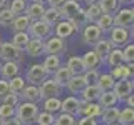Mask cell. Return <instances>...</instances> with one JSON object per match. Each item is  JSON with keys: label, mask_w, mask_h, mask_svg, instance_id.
Here are the masks:
<instances>
[{"label": "cell", "mask_w": 134, "mask_h": 125, "mask_svg": "<svg viewBox=\"0 0 134 125\" xmlns=\"http://www.w3.org/2000/svg\"><path fill=\"white\" fill-rule=\"evenodd\" d=\"M54 120H55V115L49 114V112H39L35 118V125H54Z\"/></svg>", "instance_id": "7bdbcfd3"}, {"label": "cell", "mask_w": 134, "mask_h": 125, "mask_svg": "<svg viewBox=\"0 0 134 125\" xmlns=\"http://www.w3.org/2000/svg\"><path fill=\"white\" fill-rule=\"evenodd\" d=\"M19 98H20V102L39 103V102H40L39 87H35V85H25V89L22 90V93L19 95Z\"/></svg>", "instance_id": "ac0fdd59"}, {"label": "cell", "mask_w": 134, "mask_h": 125, "mask_svg": "<svg viewBox=\"0 0 134 125\" xmlns=\"http://www.w3.org/2000/svg\"><path fill=\"white\" fill-rule=\"evenodd\" d=\"M44 112L55 115L57 112L60 114V98H45L44 100Z\"/></svg>", "instance_id": "8d00e7d4"}, {"label": "cell", "mask_w": 134, "mask_h": 125, "mask_svg": "<svg viewBox=\"0 0 134 125\" xmlns=\"http://www.w3.org/2000/svg\"><path fill=\"white\" fill-rule=\"evenodd\" d=\"M25 53L29 57H40L44 55V40L39 39H30L25 47Z\"/></svg>", "instance_id": "7402d4cb"}, {"label": "cell", "mask_w": 134, "mask_h": 125, "mask_svg": "<svg viewBox=\"0 0 134 125\" xmlns=\"http://www.w3.org/2000/svg\"><path fill=\"white\" fill-rule=\"evenodd\" d=\"M27 33L30 39L47 40L49 37H52V27L47 25L44 20H35V22H30V27H29Z\"/></svg>", "instance_id": "3957f363"}, {"label": "cell", "mask_w": 134, "mask_h": 125, "mask_svg": "<svg viewBox=\"0 0 134 125\" xmlns=\"http://www.w3.org/2000/svg\"><path fill=\"white\" fill-rule=\"evenodd\" d=\"M60 65H62L60 64V57H55V55H47L45 60H44V64H42V67L45 68V72H47L49 75L54 73Z\"/></svg>", "instance_id": "e575fe53"}, {"label": "cell", "mask_w": 134, "mask_h": 125, "mask_svg": "<svg viewBox=\"0 0 134 125\" xmlns=\"http://www.w3.org/2000/svg\"><path fill=\"white\" fill-rule=\"evenodd\" d=\"M0 125H2V120H0Z\"/></svg>", "instance_id": "6125c7cd"}, {"label": "cell", "mask_w": 134, "mask_h": 125, "mask_svg": "<svg viewBox=\"0 0 134 125\" xmlns=\"http://www.w3.org/2000/svg\"><path fill=\"white\" fill-rule=\"evenodd\" d=\"M100 93H102V92L99 90L97 85H87L81 93V100L82 102H97Z\"/></svg>", "instance_id": "d4e9b609"}, {"label": "cell", "mask_w": 134, "mask_h": 125, "mask_svg": "<svg viewBox=\"0 0 134 125\" xmlns=\"http://www.w3.org/2000/svg\"><path fill=\"white\" fill-rule=\"evenodd\" d=\"M112 78H114V82H119V80H127V72H126V64L122 65H117L114 68H111V72H109Z\"/></svg>", "instance_id": "60d3db41"}, {"label": "cell", "mask_w": 134, "mask_h": 125, "mask_svg": "<svg viewBox=\"0 0 134 125\" xmlns=\"http://www.w3.org/2000/svg\"><path fill=\"white\" fill-rule=\"evenodd\" d=\"M126 103H127V107H129V108H132V107H134V97H132V95H129V97L126 98Z\"/></svg>", "instance_id": "db71d44e"}, {"label": "cell", "mask_w": 134, "mask_h": 125, "mask_svg": "<svg viewBox=\"0 0 134 125\" xmlns=\"http://www.w3.org/2000/svg\"><path fill=\"white\" fill-rule=\"evenodd\" d=\"M54 27L55 28H52V33H54V37H57V39L65 40L74 33V28H72V25H70L69 20H60V22L57 25H54Z\"/></svg>", "instance_id": "e0dca14e"}, {"label": "cell", "mask_w": 134, "mask_h": 125, "mask_svg": "<svg viewBox=\"0 0 134 125\" xmlns=\"http://www.w3.org/2000/svg\"><path fill=\"white\" fill-rule=\"evenodd\" d=\"M24 2H29V0H24Z\"/></svg>", "instance_id": "94428289"}, {"label": "cell", "mask_w": 134, "mask_h": 125, "mask_svg": "<svg viewBox=\"0 0 134 125\" xmlns=\"http://www.w3.org/2000/svg\"><path fill=\"white\" fill-rule=\"evenodd\" d=\"M117 117H119V108L111 107V108H104L99 118L104 125H112V123H117Z\"/></svg>", "instance_id": "4316f807"}, {"label": "cell", "mask_w": 134, "mask_h": 125, "mask_svg": "<svg viewBox=\"0 0 134 125\" xmlns=\"http://www.w3.org/2000/svg\"><path fill=\"white\" fill-rule=\"evenodd\" d=\"M8 8V0H0V12Z\"/></svg>", "instance_id": "11a10c76"}, {"label": "cell", "mask_w": 134, "mask_h": 125, "mask_svg": "<svg viewBox=\"0 0 134 125\" xmlns=\"http://www.w3.org/2000/svg\"><path fill=\"white\" fill-rule=\"evenodd\" d=\"M79 10H81V3H79V0H65V2L62 3V7L59 8L62 20H70Z\"/></svg>", "instance_id": "4fadbf2b"}, {"label": "cell", "mask_w": 134, "mask_h": 125, "mask_svg": "<svg viewBox=\"0 0 134 125\" xmlns=\"http://www.w3.org/2000/svg\"><path fill=\"white\" fill-rule=\"evenodd\" d=\"M92 47H94L92 50L96 52V55H97V57H99L102 62L106 60V58H107V55L112 52V48H114V47L111 45V42H109L107 39H104V37H102V39H100L99 42H96V43L92 45Z\"/></svg>", "instance_id": "d6986e66"}, {"label": "cell", "mask_w": 134, "mask_h": 125, "mask_svg": "<svg viewBox=\"0 0 134 125\" xmlns=\"http://www.w3.org/2000/svg\"><path fill=\"white\" fill-rule=\"evenodd\" d=\"M30 2H34V3H45L47 0H30Z\"/></svg>", "instance_id": "6f0895ef"}, {"label": "cell", "mask_w": 134, "mask_h": 125, "mask_svg": "<svg viewBox=\"0 0 134 125\" xmlns=\"http://www.w3.org/2000/svg\"><path fill=\"white\" fill-rule=\"evenodd\" d=\"M134 120V112L132 108H124V110H119V117H117V123L119 125H132Z\"/></svg>", "instance_id": "74e56055"}, {"label": "cell", "mask_w": 134, "mask_h": 125, "mask_svg": "<svg viewBox=\"0 0 134 125\" xmlns=\"http://www.w3.org/2000/svg\"><path fill=\"white\" fill-rule=\"evenodd\" d=\"M96 25H97V28L100 30V33H102V35H106V33H109L112 28H114V18H112L111 15L102 14V15L97 18Z\"/></svg>", "instance_id": "f546056e"}, {"label": "cell", "mask_w": 134, "mask_h": 125, "mask_svg": "<svg viewBox=\"0 0 134 125\" xmlns=\"http://www.w3.org/2000/svg\"><path fill=\"white\" fill-rule=\"evenodd\" d=\"M0 58L3 62H15L20 65L24 62V53L19 52L10 42H0Z\"/></svg>", "instance_id": "277c9868"}, {"label": "cell", "mask_w": 134, "mask_h": 125, "mask_svg": "<svg viewBox=\"0 0 134 125\" xmlns=\"http://www.w3.org/2000/svg\"><path fill=\"white\" fill-rule=\"evenodd\" d=\"M0 42H2V37H0Z\"/></svg>", "instance_id": "be15d7a7"}, {"label": "cell", "mask_w": 134, "mask_h": 125, "mask_svg": "<svg viewBox=\"0 0 134 125\" xmlns=\"http://www.w3.org/2000/svg\"><path fill=\"white\" fill-rule=\"evenodd\" d=\"M2 125H22V123H20L15 117H12V118H8V120H3Z\"/></svg>", "instance_id": "f5cc1de1"}, {"label": "cell", "mask_w": 134, "mask_h": 125, "mask_svg": "<svg viewBox=\"0 0 134 125\" xmlns=\"http://www.w3.org/2000/svg\"><path fill=\"white\" fill-rule=\"evenodd\" d=\"M70 25H72V28H74V32H81L84 27H86L87 23H89V20H87V15H86V10L84 8H81V10L75 14L72 18L69 20Z\"/></svg>", "instance_id": "cb8c5ba5"}, {"label": "cell", "mask_w": 134, "mask_h": 125, "mask_svg": "<svg viewBox=\"0 0 134 125\" xmlns=\"http://www.w3.org/2000/svg\"><path fill=\"white\" fill-rule=\"evenodd\" d=\"M42 20H44L47 25H50V27H54V25H57L62 20V17H60V12H59L57 8H50L49 7V8H45Z\"/></svg>", "instance_id": "1f68e13d"}, {"label": "cell", "mask_w": 134, "mask_h": 125, "mask_svg": "<svg viewBox=\"0 0 134 125\" xmlns=\"http://www.w3.org/2000/svg\"><path fill=\"white\" fill-rule=\"evenodd\" d=\"M25 8H27V2H24V0H12V2L8 3V10L14 14V17L24 15Z\"/></svg>", "instance_id": "f35d334b"}, {"label": "cell", "mask_w": 134, "mask_h": 125, "mask_svg": "<svg viewBox=\"0 0 134 125\" xmlns=\"http://www.w3.org/2000/svg\"><path fill=\"white\" fill-rule=\"evenodd\" d=\"M112 125H119V123H112Z\"/></svg>", "instance_id": "91938a15"}, {"label": "cell", "mask_w": 134, "mask_h": 125, "mask_svg": "<svg viewBox=\"0 0 134 125\" xmlns=\"http://www.w3.org/2000/svg\"><path fill=\"white\" fill-rule=\"evenodd\" d=\"M14 14H12L8 8H5V10H2L0 12V27H3V28H10V25L12 22H14Z\"/></svg>", "instance_id": "ee69618b"}, {"label": "cell", "mask_w": 134, "mask_h": 125, "mask_svg": "<svg viewBox=\"0 0 134 125\" xmlns=\"http://www.w3.org/2000/svg\"><path fill=\"white\" fill-rule=\"evenodd\" d=\"M65 67L69 68V72L72 73V77H75V75H84V72H86V68H84V65H82L81 57H77V55L70 57L69 60H67Z\"/></svg>", "instance_id": "484cf974"}, {"label": "cell", "mask_w": 134, "mask_h": 125, "mask_svg": "<svg viewBox=\"0 0 134 125\" xmlns=\"http://www.w3.org/2000/svg\"><path fill=\"white\" fill-rule=\"evenodd\" d=\"M81 60H82V65H84V68H86V72H87V70H97L99 67L104 64V62L100 60L97 55H96L94 50L86 52V53L81 57Z\"/></svg>", "instance_id": "9a60e30c"}, {"label": "cell", "mask_w": 134, "mask_h": 125, "mask_svg": "<svg viewBox=\"0 0 134 125\" xmlns=\"http://www.w3.org/2000/svg\"><path fill=\"white\" fill-rule=\"evenodd\" d=\"M117 102H119V100L116 98V95L112 93V90H109V92H102V93H100V97H99V100H97V105L104 110V108L116 107Z\"/></svg>", "instance_id": "83f0119b"}, {"label": "cell", "mask_w": 134, "mask_h": 125, "mask_svg": "<svg viewBox=\"0 0 134 125\" xmlns=\"http://www.w3.org/2000/svg\"><path fill=\"white\" fill-rule=\"evenodd\" d=\"M132 0H119V3H131Z\"/></svg>", "instance_id": "680465c9"}, {"label": "cell", "mask_w": 134, "mask_h": 125, "mask_svg": "<svg viewBox=\"0 0 134 125\" xmlns=\"http://www.w3.org/2000/svg\"><path fill=\"white\" fill-rule=\"evenodd\" d=\"M87 5H92V3H99V0H84Z\"/></svg>", "instance_id": "9f6ffc18"}, {"label": "cell", "mask_w": 134, "mask_h": 125, "mask_svg": "<svg viewBox=\"0 0 134 125\" xmlns=\"http://www.w3.org/2000/svg\"><path fill=\"white\" fill-rule=\"evenodd\" d=\"M100 114H102V108L97 105V102H82L81 100V105H79V110L77 114H75V118H82V117H86V118H96L97 120Z\"/></svg>", "instance_id": "52a82bcc"}, {"label": "cell", "mask_w": 134, "mask_h": 125, "mask_svg": "<svg viewBox=\"0 0 134 125\" xmlns=\"http://www.w3.org/2000/svg\"><path fill=\"white\" fill-rule=\"evenodd\" d=\"M62 87L55 83L52 78H47L45 82H42L39 85V93H40V100L45 98H59V95H62Z\"/></svg>", "instance_id": "8992f818"}, {"label": "cell", "mask_w": 134, "mask_h": 125, "mask_svg": "<svg viewBox=\"0 0 134 125\" xmlns=\"http://www.w3.org/2000/svg\"><path fill=\"white\" fill-rule=\"evenodd\" d=\"M34 125H35V123H34Z\"/></svg>", "instance_id": "e7e4bbea"}, {"label": "cell", "mask_w": 134, "mask_h": 125, "mask_svg": "<svg viewBox=\"0 0 134 125\" xmlns=\"http://www.w3.org/2000/svg\"><path fill=\"white\" fill-rule=\"evenodd\" d=\"M81 32H82V42L87 45H94L96 42H99L102 39V33H100L96 23H87Z\"/></svg>", "instance_id": "30bf717a"}, {"label": "cell", "mask_w": 134, "mask_h": 125, "mask_svg": "<svg viewBox=\"0 0 134 125\" xmlns=\"http://www.w3.org/2000/svg\"><path fill=\"white\" fill-rule=\"evenodd\" d=\"M129 37H131V33L129 30H126V28H121V27H114L111 32H109V42H111V45L114 48H122L126 43H129Z\"/></svg>", "instance_id": "9c48e42d"}, {"label": "cell", "mask_w": 134, "mask_h": 125, "mask_svg": "<svg viewBox=\"0 0 134 125\" xmlns=\"http://www.w3.org/2000/svg\"><path fill=\"white\" fill-rule=\"evenodd\" d=\"M29 27H30V20L27 18L25 15H19L14 18V22H12L10 28L14 30V33H20V32H27Z\"/></svg>", "instance_id": "4dcf8cb0"}, {"label": "cell", "mask_w": 134, "mask_h": 125, "mask_svg": "<svg viewBox=\"0 0 134 125\" xmlns=\"http://www.w3.org/2000/svg\"><path fill=\"white\" fill-rule=\"evenodd\" d=\"M104 62H106L111 68H114V67H117V65H122L124 64V60H122V50H121V48H112V52L107 55V58Z\"/></svg>", "instance_id": "836d02e7"}, {"label": "cell", "mask_w": 134, "mask_h": 125, "mask_svg": "<svg viewBox=\"0 0 134 125\" xmlns=\"http://www.w3.org/2000/svg\"><path fill=\"white\" fill-rule=\"evenodd\" d=\"M114 83H116L114 78L109 73H99V78H97V83H96V85L99 87L100 92H109V90H112Z\"/></svg>", "instance_id": "d6a6232c"}, {"label": "cell", "mask_w": 134, "mask_h": 125, "mask_svg": "<svg viewBox=\"0 0 134 125\" xmlns=\"http://www.w3.org/2000/svg\"><path fill=\"white\" fill-rule=\"evenodd\" d=\"M20 75V65L15 62H3L0 64V78L2 80H12L14 77Z\"/></svg>", "instance_id": "7c38bea8"}, {"label": "cell", "mask_w": 134, "mask_h": 125, "mask_svg": "<svg viewBox=\"0 0 134 125\" xmlns=\"http://www.w3.org/2000/svg\"><path fill=\"white\" fill-rule=\"evenodd\" d=\"M25 85H27V82H25V78L24 77H14L12 80H8V89H10L12 93H15V95H20L22 93V90L25 89Z\"/></svg>", "instance_id": "d590c367"}, {"label": "cell", "mask_w": 134, "mask_h": 125, "mask_svg": "<svg viewBox=\"0 0 134 125\" xmlns=\"http://www.w3.org/2000/svg\"><path fill=\"white\" fill-rule=\"evenodd\" d=\"M29 40H30V37H29L27 32H20V33H14V37H12L10 43L14 45V47L19 50V52H25V47H27Z\"/></svg>", "instance_id": "f1b7e54d"}, {"label": "cell", "mask_w": 134, "mask_h": 125, "mask_svg": "<svg viewBox=\"0 0 134 125\" xmlns=\"http://www.w3.org/2000/svg\"><path fill=\"white\" fill-rule=\"evenodd\" d=\"M44 12H45V7L44 3H27V8H25V17H27L30 22H35V20H42L44 17Z\"/></svg>", "instance_id": "2e32d148"}, {"label": "cell", "mask_w": 134, "mask_h": 125, "mask_svg": "<svg viewBox=\"0 0 134 125\" xmlns=\"http://www.w3.org/2000/svg\"><path fill=\"white\" fill-rule=\"evenodd\" d=\"M77 123V118L74 115H69V114H59L55 115V120H54V125H75Z\"/></svg>", "instance_id": "b9f144b4"}, {"label": "cell", "mask_w": 134, "mask_h": 125, "mask_svg": "<svg viewBox=\"0 0 134 125\" xmlns=\"http://www.w3.org/2000/svg\"><path fill=\"white\" fill-rule=\"evenodd\" d=\"M75 125H99V122L96 118H86V117H82V118L77 120Z\"/></svg>", "instance_id": "f907efd6"}, {"label": "cell", "mask_w": 134, "mask_h": 125, "mask_svg": "<svg viewBox=\"0 0 134 125\" xmlns=\"http://www.w3.org/2000/svg\"><path fill=\"white\" fill-rule=\"evenodd\" d=\"M82 78L86 82V85H96L99 78V70H87V72H84Z\"/></svg>", "instance_id": "bcb514c9"}, {"label": "cell", "mask_w": 134, "mask_h": 125, "mask_svg": "<svg viewBox=\"0 0 134 125\" xmlns=\"http://www.w3.org/2000/svg\"><path fill=\"white\" fill-rule=\"evenodd\" d=\"M8 92H10V89H8V82H7V80H2V78H0V100L5 97Z\"/></svg>", "instance_id": "681fc988"}, {"label": "cell", "mask_w": 134, "mask_h": 125, "mask_svg": "<svg viewBox=\"0 0 134 125\" xmlns=\"http://www.w3.org/2000/svg\"><path fill=\"white\" fill-rule=\"evenodd\" d=\"M86 15H87V20H89V23H96V22H97V18H99L100 15H102L99 3H92V5L87 7Z\"/></svg>", "instance_id": "ab89813d"}, {"label": "cell", "mask_w": 134, "mask_h": 125, "mask_svg": "<svg viewBox=\"0 0 134 125\" xmlns=\"http://www.w3.org/2000/svg\"><path fill=\"white\" fill-rule=\"evenodd\" d=\"M79 105H81V98L69 95V97H65L64 100H60V112L75 117V114H77V110H79Z\"/></svg>", "instance_id": "5bb4252c"}, {"label": "cell", "mask_w": 134, "mask_h": 125, "mask_svg": "<svg viewBox=\"0 0 134 125\" xmlns=\"http://www.w3.org/2000/svg\"><path fill=\"white\" fill-rule=\"evenodd\" d=\"M2 103H3V105L12 107V108H17V105L20 103V98H19V95H15V93H12V92H8L5 97L2 98Z\"/></svg>", "instance_id": "7dc6e473"}, {"label": "cell", "mask_w": 134, "mask_h": 125, "mask_svg": "<svg viewBox=\"0 0 134 125\" xmlns=\"http://www.w3.org/2000/svg\"><path fill=\"white\" fill-rule=\"evenodd\" d=\"M47 2H49L50 8H57V10H59V8L62 7V3H64L65 0H47Z\"/></svg>", "instance_id": "816d5d0a"}, {"label": "cell", "mask_w": 134, "mask_h": 125, "mask_svg": "<svg viewBox=\"0 0 134 125\" xmlns=\"http://www.w3.org/2000/svg\"><path fill=\"white\" fill-rule=\"evenodd\" d=\"M12 117H15V108H12V107H8V105H0V120H8V118H12Z\"/></svg>", "instance_id": "c3c4849f"}, {"label": "cell", "mask_w": 134, "mask_h": 125, "mask_svg": "<svg viewBox=\"0 0 134 125\" xmlns=\"http://www.w3.org/2000/svg\"><path fill=\"white\" fill-rule=\"evenodd\" d=\"M99 7H100V12L106 15H111L114 17L121 8V3L119 0H99Z\"/></svg>", "instance_id": "603a6c76"}, {"label": "cell", "mask_w": 134, "mask_h": 125, "mask_svg": "<svg viewBox=\"0 0 134 125\" xmlns=\"http://www.w3.org/2000/svg\"><path fill=\"white\" fill-rule=\"evenodd\" d=\"M67 90L72 93V97H75V95H81L82 93V90L86 89V82H84V78H82V75H75V77H72L69 82H67Z\"/></svg>", "instance_id": "ffe728a7"}, {"label": "cell", "mask_w": 134, "mask_h": 125, "mask_svg": "<svg viewBox=\"0 0 134 125\" xmlns=\"http://www.w3.org/2000/svg\"><path fill=\"white\" fill-rule=\"evenodd\" d=\"M114 18V27H121V28H126L129 30V27L132 28V23H134V10L132 7H126V8H119V12L112 17Z\"/></svg>", "instance_id": "ba28073f"}, {"label": "cell", "mask_w": 134, "mask_h": 125, "mask_svg": "<svg viewBox=\"0 0 134 125\" xmlns=\"http://www.w3.org/2000/svg\"><path fill=\"white\" fill-rule=\"evenodd\" d=\"M70 78H72V73L69 72V68H67L65 65H60V67L55 70V72L52 73V80L55 82V83H59L62 89L67 85V82H69Z\"/></svg>", "instance_id": "44dd1931"}, {"label": "cell", "mask_w": 134, "mask_h": 125, "mask_svg": "<svg viewBox=\"0 0 134 125\" xmlns=\"http://www.w3.org/2000/svg\"><path fill=\"white\" fill-rule=\"evenodd\" d=\"M112 93L117 100H126L129 95H132V80H119L112 87Z\"/></svg>", "instance_id": "8fae6325"}, {"label": "cell", "mask_w": 134, "mask_h": 125, "mask_svg": "<svg viewBox=\"0 0 134 125\" xmlns=\"http://www.w3.org/2000/svg\"><path fill=\"white\" fill-rule=\"evenodd\" d=\"M121 50H122L124 64H132V60H134V45H132V42H131V43H126Z\"/></svg>", "instance_id": "f6af8a7d"}, {"label": "cell", "mask_w": 134, "mask_h": 125, "mask_svg": "<svg viewBox=\"0 0 134 125\" xmlns=\"http://www.w3.org/2000/svg\"><path fill=\"white\" fill-rule=\"evenodd\" d=\"M65 50H67V43L62 39H57V37L52 35L47 40H44V55L60 57L62 53H65Z\"/></svg>", "instance_id": "5b68a950"}, {"label": "cell", "mask_w": 134, "mask_h": 125, "mask_svg": "<svg viewBox=\"0 0 134 125\" xmlns=\"http://www.w3.org/2000/svg\"><path fill=\"white\" fill-rule=\"evenodd\" d=\"M49 78V73L45 72V68L42 67V64H32L27 68V73H25V82L29 85H35L39 87L42 82H45Z\"/></svg>", "instance_id": "7a4b0ae2"}, {"label": "cell", "mask_w": 134, "mask_h": 125, "mask_svg": "<svg viewBox=\"0 0 134 125\" xmlns=\"http://www.w3.org/2000/svg\"><path fill=\"white\" fill-rule=\"evenodd\" d=\"M39 112H40V108H39L37 103L20 102L19 105H17V108H15V118L22 125H34Z\"/></svg>", "instance_id": "6da1fadb"}]
</instances>
